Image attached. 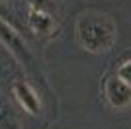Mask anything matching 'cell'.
I'll return each instance as SVG.
<instances>
[{
    "label": "cell",
    "mask_w": 131,
    "mask_h": 129,
    "mask_svg": "<svg viewBox=\"0 0 131 129\" xmlns=\"http://www.w3.org/2000/svg\"><path fill=\"white\" fill-rule=\"evenodd\" d=\"M77 41L88 53H108L117 39V26L104 12H84L77 20Z\"/></svg>",
    "instance_id": "cell-1"
},
{
    "label": "cell",
    "mask_w": 131,
    "mask_h": 129,
    "mask_svg": "<svg viewBox=\"0 0 131 129\" xmlns=\"http://www.w3.org/2000/svg\"><path fill=\"white\" fill-rule=\"evenodd\" d=\"M0 41L8 47V51L12 53V57H14L18 63H22V67H26L27 70L33 69L35 59H33V55L29 53L26 41H24L22 35H20L8 22L2 20V18H0Z\"/></svg>",
    "instance_id": "cell-2"
},
{
    "label": "cell",
    "mask_w": 131,
    "mask_h": 129,
    "mask_svg": "<svg viewBox=\"0 0 131 129\" xmlns=\"http://www.w3.org/2000/svg\"><path fill=\"white\" fill-rule=\"evenodd\" d=\"M104 96L112 107L123 110L131 104V84H127L117 74L108 76L104 82Z\"/></svg>",
    "instance_id": "cell-3"
},
{
    "label": "cell",
    "mask_w": 131,
    "mask_h": 129,
    "mask_svg": "<svg viewBox=\"0 0 131 129\" xmlns=\"http://www.w3.org/2000/svg\"><path fill=\"white\" fill-rule=\"evenodd\" d=\"M12 92H14V98L18 100V104H20L29 115H39V112H41V100H39L37 92L33 90L27 82H24V80L14 82Z\"/></svg>",
    "instance_id": "cell-4"
},
{
    "label": "cell",
    "mask_w": 131,
    "mask_h": 129,
    "mask_svg": "<svg viewBox=\"0 0 131 129\" xmlns=\"http://www.w3.org/2000/svg\"><path fill=\"white\" fill-rule=\"evenodd\" d=\"M27 24L31 27V31L39 33V35H49L55 29V20L45 8H33V6H29Z\"/></svg>",
    "instance_id": "cell-5"
},
{
    "label": "cell",
    "mask_w": 131,
    "mask_h": 129,
    "mask_svg": "<svg viewBox=\"0 0 131 129\" xmlns=\"http://www.w3.org/2000/svg\"><path fill=\"white\" fill-rule=\"evenodd\" d=\"M115 74L119 76V78H123L127 84H131V59H127L125 63H121L117 67V70H115Z\"/></svg>",
    "instance_id": "cell-6"
},
{
    "label": "cell",
    "mask_w": 131,
    "mask_h": 129,
    "mask_svg": "<svg viewBox=\"0 0 131 129\" xmlns=\"http://www.w3.org/2000/svg\"><path fill=\"white\" fill-rule=\"evenodd\" d=\"M29 6H33V8H45L47 10V6L51 4V0H26Z\"/></svg>",
    "instance_id": "cell-7"
},
{
    "label": "cell",
    "mask_w": 131,
    "mask_h": 129,
    "mask_svg": "<svg viewBox=\"0 0 131 129\" xmlns=\"http://www.w3.org/2000/svg\"><path fill=\"white\" fill-rule=\"evenodd\" d=\"M4 2H16V0H4Z\"/></svg>",
    "instance_id": "cell-8"
}]
</instances>
